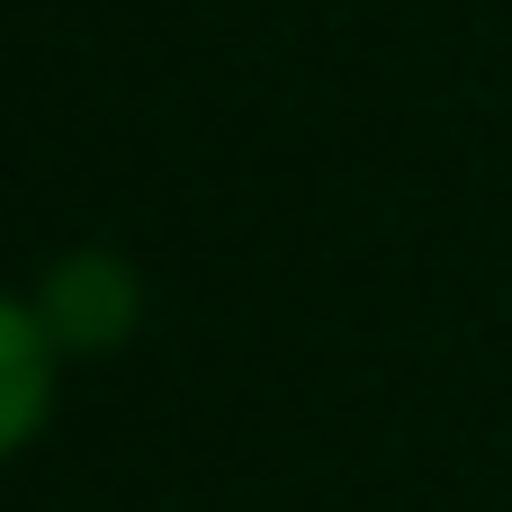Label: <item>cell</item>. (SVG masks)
<instances>
[{
  "mask_svg": "<svg viewBox=\"0 0 512 512\" xmlns=\"http://www.w3.org/2000/svg\"><path fill=\"white\" fill-rule=\"evenodd\" d=\"M135 324V270L108 252H72L63 270H45V333L63 351H108Z\"/></svg>",
  "mask_w": 512,
  "mask_h": 512,
  "instance_id": "1",
  "label": "cell"
},
{
  "mask_svg": "<svg viewBox=\"0 0 512 512\" xmlns=\"http://www.w3.org/2000/svg\"><path fill=\"white\" fill-rule=\"evenodd\" d=\"M45 405H54V333L45 315L0 297V459L45 423Z\"/></svg>",
  "mask_w": 512,
  "mask_h": 512,
  "instance_id": "2",
  "label": "cell"
}]
</instances>
